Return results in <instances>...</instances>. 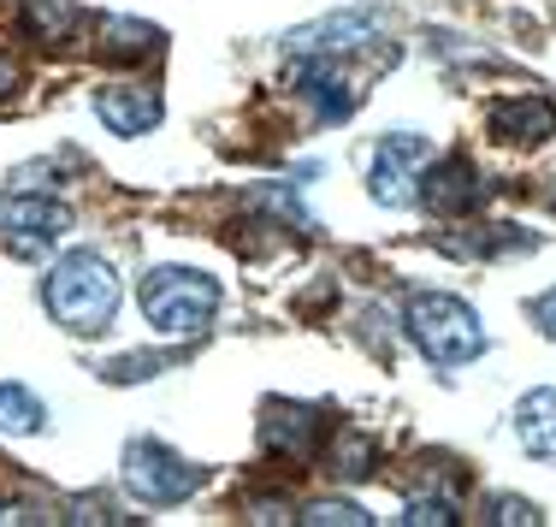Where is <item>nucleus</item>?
<instances>
[{
    "mask_svg": "<svg viewBox=\"0 0 556 527\" xmlns=\"http://www.w3.org/2000/svg\"><path fill=\"white\" fill-rule=\"evenodd\" d=\"M48 314L65 332H108V321L118 314V279L101 255L72 249L54 273H48Z\"/></svg>",
    "mask_w": 556,
    "mask_h": 527,
    "instance_id": "nucleus-1",
    "label": "nucleus"
},
{
    "mask_svg": "<svg viewBox=\"0 0 556 527\" xmlns=\"http://www.w3.org/2000/svg\"><path fill=\"white\" fill-rule=\"evenodd\" d=\"M403 326L420 344V355H432L439 367H462V362H473V355L485 350L480 314H473L462 297H444V291H415L408 297Z\"/></svg>",
    "mask_w": 556,
    "mask_h": 527,
    "instance_id": "nucleus-2",
    "label": "nucleus"
},
{
    "mask_svg": "<svg viewBox=\"0 0 556 527\" xmlns=\"http://www.w3.org/2000/svg\"><path fill=\"white\" fill-rule=\"evenodd\" d=\"M137 297H142V314L172 338L207 332V321H214V309H219V285L195 267H154Z\"/></svg>",
    "mask_w": 556,
    "mask_h": 527,
    "instance_id": "nucleus-3",
    "label": "nucleus"
},
{
    "mask_svg": "<svg viewBox=\"0 0 556 527\" xmlns=\"http://www.w3.org/2000/svg\"><path fill=\"white\" fill-rule=\"evenodd\" d=\"M432 161V142L415 137V130H391L374 149V166H367V190H374L379 208H408L420 196V173Z\"/></svg>",
    "mask_w": 556,
    "mask_h": 527,
    "instance_id": "nucleus-4",
    "label": "nucleus"
},
{
    "mask_svg": "<svg viewBox=\"0 0 556 527\" xmlns=\"http://www.w3.org/2000/svg\"><path fill=\"white\" fill-rule=\"evenodd\" d=\"M125 486L142 504H178V498H190L195 486H202V468L184 463L178 451H166V444H154V439H137L125 451Z\"/></svg>",
    "mask_w": 556,
    "mask_h": 527,
    "instance_id": "nucleus-5",
    "label": "nucleus"
},
{
    "mask_svg": "<svg viewBox=\"0 0 556 527\" xmlns=\"http://www.w3.org/2000/svg\"><path fill=\"white\" fill-rule=\"evenodd\" d=\"M285 84L296 89V96L314 108V118H326V125L350 118L355 101H362V89H355V77L338 65V54H290Z\"/></svg>",
    "mask_w": 556,
    "mask_h": 527,
    "instance_id": "nucleus-6",
    "label": "nucleus"
},
{
    "mask_svg": "<svg viewBox=\"0 0 556 527\" xmlns=\"http://www.w3.org/2000/svg\"><path fill=\"white\" fill-rule=\"evenodd\" d=\"M72 231V208L65 202H48V196H0V243L12 255H42L48 243Z\"/></svg>",
    "mask_w": 556,
    "mask_h": 527,
    "instance_id": "nucleus-7",
    "label": "nucleus"
},
{
    "mask_svg": "<svg viewBox=\"0 0 556 527\" xmlns=\"http://www.w3.org/2000/svg\"><path fill=\"white\" fill-rule=\"evenodd\" d=\"M261 439L267 451H278L285 463H314L326 444V415L314 403H290V398H273L261 410Z\"/></svg>",
    "mask_w": 556,
    "mask_h": 527,
    "instance_id": "nucleus-8",
    "label": "nucleus"
},
{
    "mask_svg": "<svg viewBox=\"0 0 556 527\" xmlns=\"http://www.w3.org/2000/svg\"><path fill=\"white\" fill-rule=\"evenodd\" d=\"M415 202H427L432 214H473V208L485 202V184L473 173L468 154H450V161H427V173H420V196Z\"/></svg>",
    "mask_w": 556,
    "mask_h": 527,
    "instance_id": "nucleus-9",
    "label": "nucleus"
},
{
    "mask_svg": "<svg viewBox=\"0 0 556 527\" xmlns=\"http://www.w3.org/2000/svg\"><path fill=\"white\" fill-rule=\"evenodd\" d=\"M492 137L509 149H539L545 137H556V101L545 96H515L492 108Z\"/></svg>",
    "mask_w": 556,
    "mask_h": 527,
    "instance_id": "nucleus-10",
    "label": "nucleus"
},
{
    "mask_svg": "<svg viewBox=\"0 0 556 527\" xmlns=\"http://www.w3.org/2000/svg\"><path fill=\"white\" fill-rule=\"evenodd\" d=\"M96 113H101V125L113 130V137H149L154 125H161V96L154 89H137V84H108L96 96Z\"/></svg>",
    "mask_w": 556,
    "mask_h": 527,
    "instance_id": "nucleus-11",
    "label": "nucleus"
},
{
    "mask_svg": "<svg viewBox=\"0 0 556 527\" xmlns=\"http://www.w3.org/2000/svg\"><path fill=\"white\" fill-rule=\"evenodd\" d=\"M515 439H521L527 456L556 463V386H539L515 403Z\"/></svg>",
    "mask_w": 556,
    "mask_h": 527,
    "instance_id": "nucleus-12",
    "label": "nucleus"
},
{
    "mask_svg": "<svg viewBox=\"0 0 556 527\" xmlns=\"http://www.w3.org/2000/svg\"><path fill=\"white\" fill-rule=\"evenodd\" d=\"M77 18H84L77 0H24V7H18L24 36H30V42H48V48H60L65 36L77 30Z\"/></svg>",
    "mask_w": 556,
    "mask_h": 527,
    "instance_id": "nucleus-13",
    "label": "nucleus"
},
{
    "mask_svg": "<svg viewBox=\"0 0 556 527\" xmlns=\"http://www.w3.org/2000/svg\"><path fill=\"white\" fill-rule=\"evenodd\" d=\"M101 54L108 60H154L161 54V30L137 18H108L101 24Z\"/></svg>",
    "mask_w": 556,
    "mask_h": 527,
    "instance_id": "nucleus-14",
    "label": "nucleus"
},
{
    "mask_svg": "<svg viewBox=\"0 0 556 527\" xmlns=\"http://www.w3.org/2000/svg\"><path fill=\"white\" fill-rule=\"evenodd\" d=\"M48 427V403L36 398L30 386H18V379H7L0 386V432H12V439H24V432H42Z\"/></svg>",
    "mask_w": 556,
    "mask_h": 527,
    "instance_id": "nucleus-15",
    "label": "nucleus"
},
{
    "mask_svg": "<svg viewBox=\"0 0 556 527\" xmlns=\"http://www.w3.org/2000/svg\"><path fill=\"white\" fill-rule=\"evenodd\" d=\"M326 468L343 474V480H367V474H374V439L343 427L338 439H326Z\"/></svg>",
    "mask_w": 556,
    "mask_h": 527,
    "instance_id": "nucleus-16",
    "label": "nucleus"
},
{
    "mask_svg": "<svg viewBox=\"0 0 556 527\" xmlns=\"http://www.w3.org/2000/svg\"><path fill=\"white\" fill-rule=\"evenodd\" d=\"M450 249H456V255H527V249H533V237H527L521 226H480L473 237H450Z\"/></svg>",
    "mask_w": 556,
    "mask_h": 527,
    "instance_id": "nucleus-17",
    "label": "nucleus"
},
{
    "mask_svg": "<svg viewBox=\"0 0 556 527\" xmlns=\"http://www.w3.org/2000/svg\"><path fill=\"white\" fill-rule=\"evenodd\" d=\"M296 522H308V527H367L374 516H367L362 504H350V498H320V504H308Z\"/></svg>",
    "mask_w": 556,
    "mask_h": 527,
    "instance_id": "nucleus-18",
    "label": "nucleus"
},
{
    "mask_svg": "<svg viewBox=\"0 0 556 527\" xmlns=\"http://www.w3.org/2000/svg\"><path fill=\"white\" fill-rule=\"evenodd\" d=\"M408 527H456V498H408Z\"/></svg>",
    "mask_w": 556,
    "mask_h": 527,
    "instance_id": "nucleus-19",
    "label": "nucleus"
},
{
    "mask_svg": "<svg viewBox=\"0 0 556 527\" xmlns=\"http://www.w3.org/2000/svg\"><path fill=\"white\" fill-rule=\"evenodd\" d=\"M485 522H497V527H539L545 516H539L527 498H492V504H485Z\"/></svg>",
    "mask_w": 556,
    "mask_h": 527,
    "instance_id": "nucleus-20",
    "label": "nucleus"
},
{
    "mask_svg": "<svg viewBox=\"0 0 556 527\" xmlns=\"http://www.w3.org/2000/svg\"><path fill=\"white\" fill-rule=\"evenodd\" d=\"M154 367H161L154 355H125V362H113V367H108V379H149Z\"/></svg>",
    "mask_w": 556,
    "mask_h": 527,
    "instance_id": "nucleus-21",
    "label": "nucleus"
},
{
    "mask_svg": "<svg viewBox=\"0 0 556 527\" xmlns=\"http://www.w3.org/2000/svg\"><path fill=\"white\" fill-rule=\"evenodd\" d=\"M527 314H533V326H539V332H545V338H556V291L533 297V309H527Z\"/></svg>",
    "mask_w": 556,
    "mask_h": 527,
    "instance_id": "nucleus-22",
    "label": "nucleus"
},
{
    "mask_svg": "<svg viewBox=\"0 0 556 527\" xmlns=\"http://www.w3.org/2000/svg\"><path fill=\"white\" fill-rule=\"evenodd\" d=\"M18 89H24V65L12 60V54H0V101L18 96Z\"/></svg>",
    "mask_w": 556,
    "mask_h": 527,
    "instance_id": "nucleus-23",
    "label": "nucleus"
},
{
    "mask_svg": "<svg viewBox=\"0 0 556 527\" xmlns=\"http://www.w3.org/2000/svg\"><path fill=\"white\" fill-rule=\"evenodd\" d=\"M551 208H556V190H551Z\"/></svg>",
    "mask_w": 556,
    "mask_h": 527,
    "instance_id": "nucleus-24",
    "label": "nucleus"
}]
</instances>
